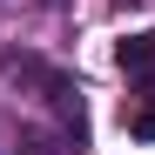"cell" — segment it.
<instances>
[{"instance_id": "obj_2", "label": "cell", "mask_w": 155, "mask_h": 155, "mask_svg": "<svg viewBox=\"0 0 155 155\" xmlns=\"http://www.w3.org/2000/svg\"><path fill=\"white\" fill-rule=\"evenodd\" d=\"M115 61H121V74H128L142 94H155V27H142V34H121Z\"/></svg>"}, {"instance_id": "obj_1", "label": "cell", "mask_w": 155, "mask_h": 155, "mask_svg": "<svg viewBox=\"0 0 155 155\" xmlns=\"http://www.w3.org/2000/svg\"><path fill=\"white\" fill-rule=\"evenodd\" d=\"M14 74L41 88V101L54 108V121H61V135H68V142H81V135H88V115H81V88H74V74L47 68V61H20Z\"/></svg>"}, {"instance_id": "obj_3", "label": "cell", "mask_w": 155, "mask_h": 155, "mask_svg": "<svg viewBox=\"0 0 155 155\" xmlns=\"http://www.w3.org/2000/svg\"><path fill=\"white\" fill-rule=\"evenodd\" d=\"M128 135H142V142H155V94L142 101L135 115H128Z\"/></svg>"}]
</instances>
